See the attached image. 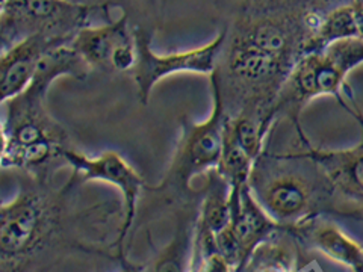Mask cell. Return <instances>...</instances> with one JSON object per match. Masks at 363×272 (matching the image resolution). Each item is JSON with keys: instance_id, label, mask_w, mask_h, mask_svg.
Listing matches in <instances>:
<instances>
[{"instance_id": "5bb4252c", "label": "cell", "mask_w": 363, "mask_h": 272, "mask_svg": "<svg viewBox=\"0 0 363 272\" xmlns=\"http://www.w3.org/2000/svg\"><path fill=\"white\" fill-rule=\"evenodd\" d=\"M301 248L297 237L281 229L257 245L244 272H298Z\"/></svg>"}, {"instance_id": "ba28073f", "label": "cell", "mask_w": 363, "mask_h": 272, "mask_svg": "<svg viewBox=\"0 0 363 272\" xmlns=\"http://www.w3.org/2000/svg\"><path fill=\"white\" fill-rule=\"evenodd\" d=\"M64 165L72 168V177L79 185L85 181H105L120 191L123 197V225L116 242V256H126V241L138 210L141 192L147 189L145 180L120 153L106 150L99 156H86L76 149H68L62 156Z\"/></svg>"}, {"instance_id": "8992f818", "label": "cell", "mask_w": 363, "mask_h": 272, "mask_svg": "<svg viewBox=\"0 0 363 272\" xmlns=\"http://www.w3.org/2000/svg\"><path fill=\"white\" fill-rule=\"evenodd\" d=\"M99 11L109 14L108 9H94L68 0H2V52L33 35L72 42L79 30L89 26L91 17Z\"/></svg>"}, {"instance_id": "4fadbf2b", "label": "cell", "mask_w": 363, "mask_h": 272, "mask_svg": "<svg viewBox=\"0 0 363 272\" xmlns=\"http://www.w3.org/2000/svg\"><path fill=\"white\" fill-rule=\"evenodd\" d=\"M359 121L363 126V118ZM309 153L321 165L339 192L363 203V140L344 150H321L309 147Z\"/></svg>"}, {"instance_id": "2e32d148", "label": "cell", "mask_w": 363, "mask_h": 272, "mask_svg": "<svg viewBox=\"0 0 363 272\" xmlns=\"http://www.w3.org/2000/svg\"><path fill=\"white\" fill-rule=\"evenodd\" d=\"M227 118V117H225ZM255 161L238 144L227 123L224 124L223 152L217 171L227 180L230 188H242L250 183Z\"/></svg>"}, {"instance_id": "9a60e30c", "label": "cell", "mask_w": 363, "mask_h": 272, "mask_svg": "<svg viewBox=\"0 0 363 272\" xmlns=\"http://www.w3.org/2000/svg\"><path fill=\"white\" fill-rule=\"evenodd\" d=\"M230 217V185L215 168L208 173L200 196L199 227L217 236L229 225Z\"/></svg>"}, {"instance_id": "e0dca14e", "label": "cell", "mask_w": 363, "mask_h": 272, "mask_svg": "<svg viewBox=\"0 0 363 272\" xmlns=\"http://www.w3.org/2000/svg\"><path fill=\"white\" fill-rule=\"evenodd\" d=\"M188 272H235V269L218 249L211 253H203L194 246L192 262Z\"/></svg>"}, {"instance_id": "7a4b0ae2", "label": "cell", "mask_w": 363, "mask_h": 272, "mask_svg": "<svg viewBox=\"0 0 363 272\" xmlns=\"http://www.w3.org/2000/svg\"><path fill=\"white\" fill-rule=\"evenodd\" d=\"M91 68L70 44L44 56L32 82L20 94L2 101V166L37 177L53 176L50 165L62 161L70 140L48 108L55 81L70 76L85 79Z\"/></svg>"}, {"instance_id": "7c38bea8", "label": "cell", "mask_w": 363, "mask_h": 272, "mask_svg": "<svg viewBox=\"0 0 363 272\" xmlns=\"http://www.w3.org/2000/svg\"><path fill=\"white\" fill-rule=\"evenodd\" d=\"M200 197L182 209L173 239L144 265L143 272H188L194 253Z\"/></svg>"}, {"instance_id": "30bf717a", "label": "cell", "mask_w": 363, "mask_h": 272, "mask_svg": "<svg viewBox=\"0 0 363 272\" xmlns=\"http://www.w3.org/2000/svg\"><path fill=\"white\" fill-rule=\"evenodd\" d=\"M67 44L72 42L48 35H33L4 50L0 60L2 101L20 94L32 82L44 56Z\"/></svg>"}, {"instance_id": "44dd1931", "label": "cell", "mask_w": 363, "mask_h": 272, "mask_svg": "<svg viewBox=\"0 0 363 272\" xmlns=\"http://www.w3.org/2000/svg\"><path fill=\"white\" fill-rule=\"evenodd\" d=\"M360 2H362V4H363V0H360Z\"/></svg>"}, {"instance_id": "ac0fdd59", "label": "cell", "mask_w": 363, "mask_h": 272, "mask_svg": "<svg viewBox=\"0 0 363 272\" xmlns=\"http://www.w3.org/2000/svg\"><path fill=\"white\" fill-rule=\"evenodd\" d=\"M113 8H120L129 20H132V16H136V18L149 16L152 18L156 16L157 0H113Z\"/></svg>"}, {"instance_id": "52a82bcc", "label": "cell", "mask_w": 363, "mask_h": 272, "mask_svg": "<svg viewBox=\"0 0 363 272\" xmlns=\"http://www.w3.org/2000/svg\"><path fill=\"white\" fill-rule=\"evenodd\" d=\"M153 35L155 32L145 28H133L136 61L130 76L136 84L138 97L143 105H149L153 88L169 74L199 73L211 76L217 68L227 32L225 28H223L211 42L196 49L169 55H157L152 49Z\"/></svg>"}, {"instance_id": "5b68a950", "label": "cell", "mask_w": 363, "mask_h": 272, "mask_svg": "<svg viewBox=\"0 0 363 272\" xmlns=\"http://www.w3.org/2000/svg\"><path fill=\"white\" fill-rule=\"evenodd\" d=\"M212 109L204 121H196L191 117L180 120V136L174 149L172 162L165 171L161 183L147 186L153 192H172L185 196L191 192V181L200 174H208L218 168L223 136L225 124V110L220 89L211 84Z\"/></svg>"}, {"instance_id": "ffe728a7", "label": "cell", "mask_w": 363, "mask_h": 272, "mask_svg": "<svg viewBox=\"0 0 363 272\" xmlns=\"http://www.w3.org/2000/svg\"><path fill=\"white\" fill-rule=\"evenodd\" d=\"M118 262H120V266H121V269L118 272H143L144 271V265L129 262L126 256L121 257Z\"/></svg>"}, {"instance_id": "277c9868", "label": "cell", "mask_w": 363, "mask_h": 272, "mask_svg": "<svg viewBox=\"0 0 363 272\" xmlns=\"http://www.w3.org/2000/svg\"><path fill=\"white\" fill-rule=\"evenodd\" d=\"M363 62V38H342L311 52L295 64L276 100V118L300 123V113L311 100L333 96L356 118V106L345 96L347 74Z\"/></svg>"}, {"instance_id": "3957f363", "label": "cell", "mask_w": 363, "mask_h": 272, "mask_svg": "<svg viewBox=\"0 0 363 272\" xmlns=\"http://www.w3.org/2000/svg\"><path fill=\"white\" fill-rule=\"evenodd\" d=\"M309 147L306 144L298 152L265 149L259 156L250 188L260 206L283 229L323 215L363 221V203L336 189Z\"/></svg>"}, {"instance_id": "d6986e66", "label": "cell", "mask_w": 363, "mask_h": 272, "mask_svg": "<svg viewBox=\"0 0 363 272\" xmlns=\"http://www.w3.org/2000/svg\"><path fill=\"white\" fill-rule=\"evenodd\" d=\"M68 2L89 6V8H94V9H108V11H111L113 8V0H68Z\"/></svg>"}, {"instance_id": "8fae6325", "label": "cell", "mask_w": 363, "mask_h": 272, "mask_svg": "<svg viewBox=\"0 0 363 272\" xmlns=\"http://www.w3.org/2000/svg\"><path fill=\"white\" fill-rule=\"evenodd\" d=\"M285 230L297 237L304 248L316 249L353 272H363V245L351 239L328 215L315 217Z\"/></svg>"}, {"instance_id": "6da1fadb", "label": "cell", "mask_w": 363, "mask_h": 272, "mask_svg": "<svg viewBox=\"0 0 363 272\" xmlns=\"http://www.w3.org/2000/svg\"><path fill=\"white\" fill-rule=\"evenodd\" d=\"M77 186L72 176L58 186L52 183V176L25 173L17 196L0 209L2 272H33L64 248L89 253L88 246L73 236V222L106 225L109 209L94 206L73 210L70 197Z\"/></svg>"}, {"instance_id": "9c48e42d", "label": "cell", "mask_w": 363, "mask_h": 272, "mask_svg": "<svg viewBox=\"0 0 363 272\" xmlns=\"http://www.w3.org/2000/svg\"><path fill=\"white\" fill-rule=\"evenodd\" d=\"M70 45L91 70L130 73L136 61L133 28L123 13L117 20L81 29Z\"/></svg>"}]
</instances>
